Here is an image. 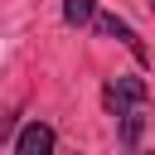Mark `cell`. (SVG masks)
Returning a JSON list of instances; mask_svg holds the SVG:
<instances>
[{
  "label": "cell",
  "instance_id": "6da1fadb",
  "mask_svg": "<svg viewBox=\"0 0 155 155\" xmlns=\"http://www.w3.org/2000/svg\"><path fill=\"white\" fill-rule=\"evenodd\" d=\"M15 150H19V155H53V126H44V121L24 126L19 140H15Z\"/></svg>",
  "mask_w": 155,
  "mask_h": 155
},
{
  "label": "cell",
  "instance_id": "5b68a950",
  "mask_svg": "<svg viewBox=\"0 0 155 155\" xmlns=\"http://www.w3.org/2000/svg\"><path fill=\"white\" fill-rule=\"evenodd\" d=\"M150 10H155V0H150Z\"/></svg>",
  "mask_w": 155,
  "mask_h": 155
},
{
  "label": "cell",
  "instance_id": "277c9868",
  "mask_svg": "<svg viewBox=\"0 0 155 155\" xmlns=\"http://www.w3.org/2000/svg\"><path fill=\"white\" fill-rule=\"evenodd\" d=\"M116 116H121V140L136 145V140H140V111H136V107H121Z\"/></svg>",
  "mask_w": 155,
  "mask_h": 155
},
{
  "label": "cell",
  "instance_id": "7a4b0ae2",
  "mask_svg": "<svg viewBox=\"0 0 155 155\" xmlns=\"http://www.w3.org/2000/svg\"><path fill=\"white\" fill-rule=\"evenodd\" d=\"M97 29H102L107 39H121V44H126V48L145 63V48H140V39H136V29H131L126 19H116V15H97Z\"/></svg>",
  "mask_w": 155,
  "mask_h": 155
},
{
  "label": "cell",
  "instance_id": "3957f363",
  "mask_svg": "<svg viewBox=\"0 0 155 155\" xmlns=\"http://www.w3.org/2000/svg\"><path fill=\"white\" fill-rule=\"evenodd\" d=\"M63 19H68V24H87V19H97V0H63Z\"/></svg>",
  "mask_w": 155,
  "mask_h": 155
}]
</instances>
